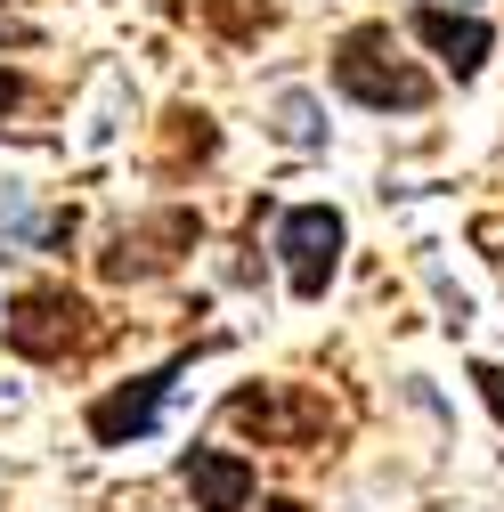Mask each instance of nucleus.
I'll use <instances>...</instances> for the list:
<instances>
[{
  "instance_id": "obj_1",
  "label": "nucleus",
  "mask_w": 504,
  "mask_h": 512,
  "mask_svg": "<svg viewBox=\"0 0 504 512\" xmlns=\"http://www.w3.org/2000/svg\"><path fill=\"white\" fill-rule=\"evenodd\" d=\"M334 90L350 106H374V114H423L431 106V74L415 57H399L391 25H350L334 41Z\"/></svg>"
},
{
  "instance_id": "obj_2",
  "label": "nucleus",
  "mask_w": 504,
  "mask_h": 512,
  "mask_svg": "<svg viewBox=\"0 0 504 512\" xmlns=\"http://www.w3.org/2000/svg\"><path fill=\"white\" fill-rule=\"evenodd\" d=\"M90 334H98L90 326V301L74 285H25L9 301V350L33 358V366H57V358L90 350Z\"/></svg>"
},
{
  "instance_id": "obj_3",
  "label": "nucleus",
  "mask_w": 504,
  "mask_h": 512,
  "mask_svg": "<svg viewBox=\"0 0 504 512\" xmlns=\"http://www.w3.org/2000/svg\"><path fill=\"white\" fill-rule=\"evenodd\" d=\"M342 244H350V228H342V212H334V204H293V212L277 220L285 285H293L301 301H318V293L334 285V269H342Z\"/></svg>"
},
{
  "instance_id": "obj_4",
  "label": "nucleus",
  "mask_w": 504,
  "mask_h": 512,
  "mask_svg": "<svg viewBox=\"0 0 504 512\" xmlns=\"http://www.w3.org/2000/svg\"><path fill=\"white\" fill-rule=\"evenodd\" d=\"M196 366V350H179V358H163L155 374H131L122 391H106V399H90V439L98 447H131V439H147L155 423H163V399H171V382Z\"/></svg>"
},
{
  "instance_id": "obj_5",
  "label": "nucleus",
  "mask_w": 504,
  "mask_h": 512,
  "mask_svg": "<svg viewBox=\"0 0 504 512\" xmlns=\"http://www.w3.org/2000/svg\"><path fill=\"white\" fill-rule=\"evenodd\" d=\"M196 236H204V220H196V212H155V220H139V228H122V236L98 252V269H106L114 285L163 277V269H171V261H179V252L196 244Z\"/></svg>"
},
{
  "instance_id": "obj_6",
  "label": "nucleus",
  "mask_w": 504,
  "mask_h": 512,
  "mask_svg": "<svg viewBox=\"0 0 504 512\" xmlns=\"http://www.w3.org/2000/svg\"><path fill=\"white\" fill-rule=\"evenodd\" d=\"M407 33L439 57V66H448L456 82H472L480 66H488V49H496V33L480 25V17H464V9H439V0H423V9L407 17Z\"/></svg>"
},
{
  "instance_id": "obj_7",
  "label": "nucleus",
  "mask_w": 504,
  "mask_h": 512,
  "mask_svg": "<svg viewBox=\"0 0 504 512\" xmlns=\"http://www.w3.org/2000/svg\"><path fill=\"white\" fill-rule=\"evenodd\" d=\"M179 480H187V496H196V512H252V496H261V472H252L244 456H228V447H187Z\"/></svg>"
},
{
  "instance_id": "obj_8",
  "label": "nucleus",
  "mask_w": 504,
  "mask_h": 512,
  "mask_svg": "<svg viewBox=\"0 0 504 512\" xmlns=\"http://www.w3.org/2000/svg\"><path fill=\"white\" fill-rule=\"evenodd\" d=\"M228 423L236 431H261V439H309V431H318L326 423V407L318 399H285V391H236L228 399Z\"/></svg>"
},
{
  "instance_id": "obj_9",
  "label": "nucleus",
  "mask_w": 504,
  "mask_h": 512,
  "mask_svg": "<svg viewBox=\"0 0 504 512\" xmlns=\"http://www.w3.org/2000/svg\"><path fill=\"white\" fill-rule=\"evenodd\" d=\"M0 236H17V244H74V212H25L17 196H0Z\"/></svg>"
},
{
  "instance_id": "obj_10",
  "label": "nucleus",
  "mask_w": 504,
  "mask_h": 512,
  "mask_svg": "<svg viewBox=\"0 0 504 512\" xmlns=\"http://www.w3.org/2000/svg\"><path fill=\"white\" fill-rule=\"evenodd\" d=\"M196 9H204V25H220V33H236V41H244V33H261V25L277 17L269 0H196Z\"/></svg>"
},
{
  "instance_id": "obj_11",
  "label": "nucleus",
  "mask_w": 504,
  "mask_h": 512,
  "mask_svg": "<svg viewBox=\"0 0 504 512\" xmlns=\"http://www.w3.org/2000/svg\"><path fill=\"white\" fill-rule=\"evenodd\" d=\"M285 139L293 147H318V114H309V98H285Z\"/></svg>"
},
{
  "instance_id": "obj_12",
  "label": "nucleus",
  "mask_w": 504,
  "mask_h": 512,
  "mask_svg": "<svg viewBox=\"0 0 504 512\" xmlns=\"http://www.w3.org/2000/svg\"><path fill=\"white\" fill-rule=\"evenodd\" d=\"M472 382H480V399H488V415L504 423V366H488V358H480V366H472Z\"/></svg>"
},
{
  "instance_id": "obj_13",
  "label": "nucleus",
  "mask_w": 504,
  "mask_h": 512,
  "mask_svg": "<svg viewBox=\"0 0 504 512\" xmlns=\"http://www.w3.org/2000/svg\"><path fill=\"white\" fill-rule=\"evenodd\" d=\"M17 98H25V74H17V66H0V122L17 114Z\"/></svg>"
},
{
  "instance_id": "obj_14",
  "label": "nucleus",
  "mask_w": 504,
  "mask_h": 512,
  "mask_svg": "<svg viewBox=\"0 0 504 512\" xmlns=\"http://www.w3.org/2000/svg\"><path fill=\"white\" fill-rule=\"evenodd\" d=\"M261 512H301V504H293V496H269V504H261Z\"/></svg>"
}]
</instances>
